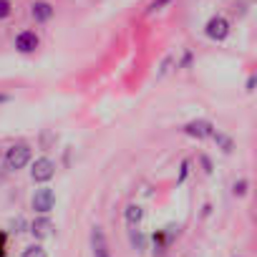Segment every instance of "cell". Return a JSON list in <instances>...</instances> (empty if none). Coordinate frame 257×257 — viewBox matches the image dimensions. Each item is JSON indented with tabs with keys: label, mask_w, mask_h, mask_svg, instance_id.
<instances>
[{
	"label": "cell",
	"mask_w": 257,
	"mask_h": 257,
	"mask_svg": "<svg viewBox=\"0 0 257 257\" xmlns=\"http://www.w3.org/2000/svg\"><path fill=\"white\" fill-rule=\"evenodd\" d=\"M28 164H31V147L28 144H13V147H8V152H6V167L11 172L26 169Z\"/></svg>",
	"instance_id": "1"
},
{
	"label": "cell",
	"mask_w": 257,
	"mask_h": 257,
	"mask_svg": "<svg viewBox=\"0 0 257 257\" xmlns=\"http://www.w3.org/2000/svg\"><path fill=\"white\" fill-rule=\"evenodd\" d=\"M229 21L224 18V16H212L207 23H204V36L209 38V41H214V43H222L227 36H229Z\"/></svg>",
	"instance_id": "2"
},
{
	"label": "cell",
	"mask_w": 257,
	"mask_h": 257,
	"mask_svg": "<svg viewBox=\"0 0 257 257\" xmlns=\"http://www.w3.org/2000/svg\"><path fill=\"white\" fill-rule=\"evenodd\" d=\"M53 174H56V162H53V159H48V157L36 159V162H33V167H31V179H33V182H38V184L51 182V179H53Z\"/></svg>",
	"instance_id": "3"
},
{
	"label": "cell",
	"mask_w": 257,
	"mask_h": 257,
	"mask_svg": "<svg viewBox=\"0 0 257 257\" xmlns=\"http://www.w3.org/2000/svg\"><path fill=\"white\" fill-rule=\"evenodd\" d=\"M53 207H56V194H53V189H51V187L36 189V194H33V209H36L38 214H48Z\"/></svg>",
	"instance_id": "4"
},
{
	"label": "cell",
	"mask_w": 257,
	"mask_h": 257,
	"mask_svg": "<svg viewBox=\"0 0 257 257\" xmlns=\"http://www.w3.org/2000/svg\"><path fill=\"white\" fill-rule=\"evenodd\" d=\"M184 134L192 137V139H209L214 134V126L212 121H204V118H197V121H189L184 126Z\"/></svg>",
	"instance_id": "5"
},
{
	"label": "cell",
	"mask_w": 257,
	"mask_h": 257,
	"mask_svg": "<svg viewBox=\"0 0 257 257\" xmlns=\"http://www.w3.org/2000/svg\"><path fill=\"white\" fill-rule=\"evenodd\" d=\"M38 46H41V38H38L36 31H21L16 36V51L18 53H33Z\"/></svg>",
	"instance_id": "6"
},
{
	"label": "cell",
	"mask_w": 257,
	"mask_h": 257,
	"mask_svg": "<svg viewBox=\"0 0 257 257\" xmlns=\"http://www.w3.org/2000/svg\"><path fill=\"white\" fill-rule=\"evenodd\" d=\"M53 13H56V8L48 3V0H36V3L31 6V18L36 21V23H48L51 18H53Z\"/></svg>",
	"instance_id": "7"
},
{
	"label": "cell",
	"mask_w": 257,
	"mask_h": 257,
	"mask_svg": "<svg viewBox=\"0 0 257 257\" xmlns=\"http://www.w3.org/2000/svg\"><path fill=\"white\" fill-rule=\"evenodd\" d=\"M91 247H93V257H111L108 254V244H106V234L101 227L91 229Z\"/></svg>",
	"instance_id": "8"
},
{
	"label": "cell",
	"mask_w": 257,
	"mask_h": 257,
	"mask_svg": "<svg viewBox=\"0 0 257 257\" xmlns=\"http://www.w3.org/2000/svg\"><path fill=\"white\" fill-rule=\"evenodd\" d=\"M31 232H33L36 239H46V237L53 234V222H51L48 217H38V219L31 224Z\"/></svg>",
	"instance_id": "9"
},
{
	"label": "cell",
	"mask_w": 257,
	"mask_h": 257,
	"mask_svg": "<svg viewBox=\"0 0 257 257\" xmlns=\"http://www.w3.org/2000/svg\"><path fill=\"white\" fill-rule=\"evenodd\" d=\"M123 217H126V224L128 227H139V222L144 219V209L139 204H128L126 212H123Z\"/></svg>",
	"instance_id": "10"
},
{
	"label": "cell",
	"mask_w": 257,
	"mask_h": 257,
	"mask_svg": "<svg viewBox=\"0 0 257 257\" xmlns=\"http://www.w3.org/2000/svg\"><path fill=\"white\" fill-rule=\"evenodd\" d=\"M212 139H214V142L219 144V149H222L224 154H229V152L234 149V144H232V139H229V137H224V134H217V132H214V134H212Z\"/></svg>",
	"instance_id": "11"
},
{
	"label": "cell",
	"mask_w": 257,
	"mask_h": 257,
	"mask_svg": "<svg viewBox=\"0 0 257 257\" xmlns=\"http://www.w3.org/2000/svg\"><path fill=\"white\" fill-rule=\"evenodd\" d=\"M23 257H48V252L41 244H31L28 249H23Z\"/></svg>",
	"instance_id": "12"
},
{
	"label": "cell",
	"mask_w": 257,
	"mask_h": 257,
	"mask_svg": "<svg viewBox=\"0 0 257 257\" xmlns=\"http://www.w3.org/2000/svg\"><path fill=\"white\" fill-rule=\"evenodd\" d=\"M13 16V3L11 0H0V21H6Z\"/></svg>",
	"instance_id": "13"
},
{
	"label": "cell",
	"mask_w": 257,
	"mask_h": 257,
	"mask_svg": "<svg viewBox=\"0 0 257 257\" xmlns=\"http://www.w3.org/2000/svg\"><path fill=\"white\" fill-rule=\"evenodd\" d=\"M247 187H249V184H247L244 179H239V182H234V187H232V192H234L237 197H244V194H247Z\"/></svg>",
	"instance_id": "14"
},
{
	"label": "cell",
	"mask_w": 257,
	"mask_h": 257,
	"mask_svg": "<svg viewBox=\"0 0 257 257\" xmlns=\"http://www.w3.org/2000/svg\"><path fill=\"white\" fill-rule=\"evenodd\" d=\"M132 244H134L137 249H142V247H144V237L139 234V229H132Z\"/></svg>",
	"instance_id": "15"
},
{
	"label": "cell",
	"mask_w": 257,
	"mask_h": 257,
	"mask_svg": "<svg viewBox=\"0 0 257 257\" xmlns=\"http://www.w3.org/2000/svg\"><path fill=\"white\" fill-rule=\"evenodd\" d=\"M167 3H172V0H154V3L149 6V13H157V11H162V6H167Z\"/></svg>",
	"instance_id": "16"
},
{
	"label": "cell",
	"mask_w": 257,
	"mask_h": 257,
	"mask_svg": "<svg viewBox=\"0 0 257 257\" xmlns=\"http://www.w3.org/2000/svg\"><path fill=\"white\" fill-rule=\"evenodd\" d=\"M187 172H189V162L184 159V162H182V172H179V184L187 179Z\"/></svg>",
	"instance_id": "17"
},
{
	"label": "cell",
	"mask_w": 257,
	"mask_h": 257,
	"mask_svg": "<svg viewBox=\"0 0 257 257\" xmlns=\"http://www.w3.org/2000/svg\"><path fill=\"white\" fill-rule=\"evenodd\" d=\"M23 227H26V222H23L21 217H18V219H13V229H16V232H23Z\"/></svg>",
	"instance_id": "18"
},
{
	"label": "cell",
	"mask_w": 257,
	"mask_h": 257,
	"mask_svg": "<svg viewBox=\"0 0 257 257\" xmlns=\"http://www.w3.org/2000/svg\"><path fill=\"white\" fill-rule=\"evenodd\" d=\"M202 167H204V172H207V174H212V162H209L207 157H202Z\"/></svg>",
	"instance_id": "19"
},
{
	"label": "cell",
	"mask_w": 257,
	"mask_h": 257,
	"mask_svg": "<svg viewBox=\"0 0 257 257\" xmlns=\"http://www.w3.org/2000/svg\"><path fill=\"white\" fill-rule=\"evenodd\" d=\"M252 91H254V76L247 78V93H252Z\"/></svg>",
	"instance_id": "20"
},
{
	"label": "cell",
	"mask_w": 257,
	"mask_h": 257,
	"mask_svg": "<svg viewBox=\"0 0 257 257\" xmlns=\"http://www.w3.org/2000/svg\"><path fill=\"white\" fill-rule=\"evenodd\" d=\"M3 254H6V237L0 234V257H3Z\"/></svg>",
	"instance_id": "21"
},
{
	"label": "cell",
	"mask_w": 257,
	"mask_h": 257,
	"mask_svg": "<svg viewBox=\"0 0 257 257\" xmlns=\"http://www.w3.org/2000/svg\"><path fill=\"white\" fill-rule=\"evenodd\" d=\"M6 101H11V96L8 93H0V103H6Z\"/></svg>",
	"instance_id": "22"
}]
</instances>
